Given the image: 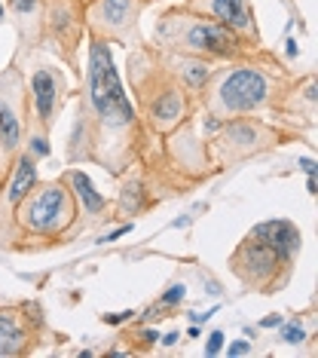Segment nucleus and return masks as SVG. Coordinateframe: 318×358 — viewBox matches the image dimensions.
<instances>
[{
	"label": "nucleus",
	"mask_w": 318,
	"mask_h": 358,
	"mask_svg": "<svg viewBox=\"0 0 318 358\" xmlns=\"http://www.w3.org/2000/svg\"><path fill=\"white\" fill-rule=\"evenodd\" d=\"M77 217V199L64 184H40L19 202V221L37 236H59Z\"/></svg>",
	"instance_id": "20e7f679"
},
{
	"label": "nucleus",
	"mask_w": 318,
	"mask_h": 358,
	"mask_svg": "<svg viewBox=\"0 0 318 358\" xmlns=\"http://www.w3.org/2000/svg\"><path fill=\"white\" fill-rule=\"evenodd\" d=\"M291 257L294 255H288V251L248 236L233 255V273L251 288L279 291L291 275Z\"/></svg>",
	"instance_id": "39448f33"
},
{
	"label": "nucleus",
	"mask_w": 318,
	"mask_h": 358,
	"mask_svg": "<svg viewBox=\"0 0 318 358\" xmlns=\"http://www.w3.org/2000/svg\"><path fill=\"white\" fill-rule=\"evenodd\" d=\"M273 324H282L279 315H269V319H263V328H273Z\"/></svg>",
	"instance_id": "a211bd4d"
},
{
	"label": "nucleus",
	"mask_w": 318,
	"mask_h": 358,
	"mask_svg": "<svg viewBox=\"0 0 318 358\" xmlns=\"http://www.w3.org/2000/svg\"><path fill=\"white\" fill-rule=\"evenodd\" d=\"M144 3H150V0H144Z\"/></svg>",
	"instance_id": "412c9836"
},
{
	"label": "nucleus",
	"mask_w": 318,
	"mask_h": 358,
	"mask_svg": "<svg viewBox=\"0 0 318 358\" xmlns=\"http://www.w3.org/2000/svg\"><path fill=\"white\" fill-rule=\"evenodd\" d=\"M0 19H3V3H0Z\"/></svg>",
	"instance_id": "aec40b11"
},
{
	"label": "nucleus",
	"mask_w": 318,
	"mask_h": 358,
	"mask_svg": "<svg viewBox=\"0 0 318 358\" xmlns=\"http://www.w3.org/2000/svg\"><path fill=\"white\" fill-rule=\"evenodd\" d=\"M184 6L199 15H208V19L220 22V25H226L242 40L257 43V25H254V15H251V0H187Z\"/></svg>",
	"instance_id": "0eeeda50"
},
{
	"label": "nucleus",
	"mask_w": 318,
	"mask_h": 358,
	"mask_svg": "<svg viewBox=\"0 0 318 358\" xmlns=\"http://www.w3.org/2000/svg\"><path fill=\"white\" fill-rule=\"evenodd\" d=\"M22 108L13 101L10 92L0 95V150H15L22 141Z\"/></svg>",
	"instance_id": "9b49d317"
},
{
	"label": "nucleus",
	"mask_w": 318,
	"mask_h": 358,
	"mask_svg": "<svg viewBox=\"0 0 318 358\" xmlns=\"http://www.w3.org/2000/svg\"><path fill=\"white\" fill-rule=\"evenodd\" d=\"M141 10L144 0H86L83 22L92 37L113 40L120 46L141 43Z\"/></svg>",
	"instance_id": "423d86ee"
},
{
	"label": "nucleus",
	"mask_w": 318,
	"mask_h": 358,
	"mask_svg": "<svg viewBox=\"0 0 318 358\" xmlns=\"http://www.w3.org/2000/svg\"><path fill=\"white\" fill-rule=\"evenodd\" d=\"M251 236L260 242H269V245H275L282 251H288V255H294V251L300 248V233H297V227L288 224V221H266V224L254 227Z\"/></svg>",
	"instance_id": "f8f14e48"
},
{
	"label": "nucleus",
	"mask_w": 318,
	"mask_h": 358,
	"mask_svg": "<svg viewBox=\"0 0 318 358\" xmlns=\"http://www.w3.org/2000/svg\"><path fill=\"white\" fill-rule=\"evenodd\" d=\"M220 343H224V331H215V334H211V340H208V349H205V352L215 355L217 349H220Z\"/></svg>",
	"instance_id": "2eb2a0df"
},
{
	"label": "nucleus",
	"mask_w": 318,
	"mask_h": 358,
	"mask_svg": "<svg viewBox=\"0 0 318 358\" xmlns=\"http://www.w3.org/2000/svg\"><path fill=\"white\" fill-rule=\"evenodd\" d=\"M242 352H248V346H245V343H236V346L230 349V355H242Z\"/></svg>",
	"instance_id": "6ab92c4d"
},
{
	"label": "nucleus",
	"mask_w": 318,
	"mask_h": 358,
	"mask_svg": "<svg viewBox=\"0 0 318 358\" xmlns=\"http://www.w3.org/2000/svg\"><path fill=\"white\" fill-rule=\"evenodd\" d=\"M284 340H288V343H300V340H303V328H300V324L294 328V324H291V328L284 331Z\"/></svg>",
	"instance_id": "dca6fc26"
},
{
	"label": "nucleus",
	"mask_w": 318,
	"mask_h": 358,
	"mask_svg": "<svg viewBox=\"0 0 318 358\" xmlns=\"http://www.w3.org/2000/svg\"><path fill=\"white\" fill-rule=\"evenodd\" d=\"M31 99H34V113H37V123L49 129L55 123L62 110V99H64V77L59 68L52 64H40L31 74Z\"/></svg>",
	"instance_id": "6e6552de"
},
{
	"label": "nucleus",
	"mask_w": 318,
	"mask_h": 358,
	"mask_svg": "<svg viewBox=\"0 0 318 358\" xmlns=\"http://www.w3.org/2000/svg\"><path fill=\"white\" fill-rule=\"evenodd\" d=\"M89 104L95 110L98 132H129L135 126V110L113 68L108 40L101 37H92V46H89Z\"/></svg>",
	"instance_id": "7ed1b4c3"
},
{
	"label": "nucleus",
	"mask_w": 318,
	"mask_h": 358,
	"mask_svg": "<svg viewBox=\"0 0 318 358\" xmlns=\"http://www.w3.org/2000/svg\"><path fill=\"white\" fill-rule=\"evenodd\" d=\"M34 178H37V169H34V159L24 153V157H19V166H15V175L10 187H6V202H13V206H19L24 193L34 187Z\"/></svg>",
	"instance_id": "ddd939ff"
},
{
	"label": "nucleus",
	"mask_w": 318,
	"mask_h": 358,
	"mask_svg": "<svg viewBox=\"0 0 318 358\" xmlns=\"http://www.w3.org/2000/svg\"><path fill=\"white\" fill-rule=\"evenodd\" d=\"M46 28L71 52L80 43V34L86 31L83 0H46Z\"/></svg>",
	"instance_id": "1a4fd4ad"
},
{
	"label": "nucleus",
	"mask_w": 318,
	"mask_h": 358,
	"mask_svg": "<svg viewBox=\"0 0 318 358\" xmlns=\"http://www.w3.org/2000/svg\"><path fill=\"white\" fill-rule=\"evenodd\" d=\"M68 181L73 184V193H77V199L86 202V208L92 211V215H104V208H108V202H104L101 193H95V187L89 184V178L83 172H71Z\"/></svg>",
	"instance_id": "4468645a"
},
{
	"label": "nucleus",
	"mask_w": 318,
	"mask_h": 358,
	"mask_svg": "<svg viewBox=\"0 0 318 358\" xmlns=\"http://www.w3.org/2000/svg\"><path fill=\"white\" fill-rule=\"evenodd\" d=\"M181 297H184V288H181V285H175V288H171L168 294L162 297V303H178V300H181Z\"/></svg>",
	"instance_id": "f3484780"
},
{
	"label": "nucleus",
	"mask_w": 318,
	"mask_h": 358,
	"mask_svg": "<svg viewBox=\"0 0 318 358\" xmlns=\"http://www.w3.org/2000/svg\"><path fill=\"white\" fill-rule=\"evenodd\" d=\"M83 3H86V0H83Z\"/></svg>",
	"instance_id": "4be33fe9"
},
{
	"label": "nucleus",
	"mask_w": 318,
	"mask_h": 358,
	"mask_svg": "<svg viewBox=\"0 0 318 358\" xmlns=\"http://www.w3.org/2000/svg\"><path fill=\"white\" fill-rule=\"evenodd\" d=\"M199 92L208 117L236 120L273 101V80L257 64H233L226 71H211Z\"/></svg>",
	"instance_id": "f03ea898"
},
{
	"label": "nucleus",
	"mask_w": 318,
	"mask_h": 358,
	"mask_svg": "<svg viewBox=\"0 0 318 358\" xmlns=\"http://www.w3.org/2000/svg\"><path fill=\"white\" fill-rule=\"evenodd\" d=\"M28 322L19 309H0V355H19L28 349Z\"/></svg>",
	"instance_id": "9d476101"
},
{
	"label": "nucleus",
	"mask_w": 318,
	"mask_h": 358,
	"mask_svg": "<svg viewBox=\"0 0 318 358\" xmlns=\"http://www.w3.org/2000/svg\"><path fill=\"white\" fill-rule=\"evenodd\" d=\"M157 43L178 55H196V59H224L236 62L248 55V40H242L220 22L199 15L187 6L162 13L157 22Z\"/></svg>",
	"instance_id": "f257e3e1"
}]
</instances>
